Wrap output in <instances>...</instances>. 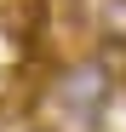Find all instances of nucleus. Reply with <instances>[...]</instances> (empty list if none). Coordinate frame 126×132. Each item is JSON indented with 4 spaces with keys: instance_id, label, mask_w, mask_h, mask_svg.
<instances>
[{
    "instance_id": "obj_1",
    "label": "nucleus",
    "mask_w": 126,
    "mask_h": 132,
    "mask_svg": "<svg viewBox=\"0 0 126 132\" xmlns=\"http://www.w3.org/2000/svg\"><path fill=\"white\" fill-rule=\"evenodd\" d=\"M109 92H115V75H109V63H97V57H80V63H69V69L57 75V103L69 109L80 126H92L103 109H109Z\"/></svg>"
},
{
    "instance_id": "obj_2",
    "label": "nucleus",
    "mask_w": 126,
    "mask_h": 132,
    "mask_svg": "<svg viewBox=\"0 0 126 132\" xmlns=\"http://www.w3.org/2000/svg\"><path fill=\"white\" fill-rule=\"evenodd\" d=\"M103 40L126 46V0H103Z\"/></svg>"
},
{
    "instance_id": "obj_3",
    "label": "nucleus",
    "mask_w": 126,
    "mask_h": 132,
    "mask_svg": "<svg viewBox=\"0 0 126 132\" xmlns=\"http://www.w3.org/2000/svg\"><path fill=\"white\" fill-rule=\"evenodd\" d=\"M29 132H46V126H29Z\"/></svg>"
}]
</instances>
